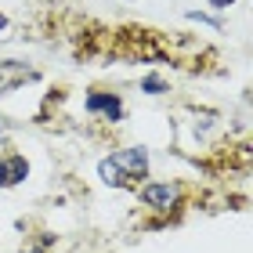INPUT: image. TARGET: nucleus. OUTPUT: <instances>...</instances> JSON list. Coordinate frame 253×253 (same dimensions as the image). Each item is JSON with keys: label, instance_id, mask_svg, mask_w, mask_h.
<instances>
[{"label": "nucleus", "instance_id": "f257e3e1", "mask_svg": "<svg viewBox=\"0 0 253 253\" xmlns=\"http://www.w3.org/2000/svg\"><path fill=\"white\" fill-rule=\"evenodd\" d=\"M145 206H152V210H170V206L181 203V185H170V181H148V185L137 188Z\"/></svg>", "mask_w": 253, "mask_h": 253}, {"label": "nucleus", "instance_id": "f03ea898", "mask_svg": "<svg viewBox=\"0 0 253 253\" xmlns=\"http://www.w3.org/2000/svg\"><path fill=\"white\" fill-rule=\"evenodd\" d=\"M109 159H112V167L126 177V185H130L134 177H145L148 174V152H145V148H123V152L109 156Z\"/></svg>", "mask_w": 253, "mask_h": 253}, {"label": "nucleus", "instance_id": "7ed1b4c3", "mask_svg": "<svg viewBox=\"0 0 253 253\" xmlns=\"http://www.w3.org/2000/svg\"><path fill=\"white\" fill-rule=\"evenodd\" d=\"M26 80H37V73L26 65V62H0V98L18 90Z\"/></svg>", "mask_w": 253, "mask_h": 253}, {"label": "nucleus", "instance_id": "20e7f679", "mask_svg": "<svg viewBox=\"0 0 253 253\" xmlns=\"http://www.w3.org/2000/svg\"><path fill=\"white\" fill-rule=\"evenodd\" d=\"M26 177H29L26 156H7V159H0V188H15V185H22Z\"/></svg>", "mask_w": 253, "mask_h": 253}, {"label": "nucleus", "instance_id": "39448f33", "mask_svg": "<svg viewBox=\"0 0 253 253\" xmlns=\"http://www.w3.org/2000/svg\"><path fill=\"white\" fill-rule=\"evenodd\" d=\"M84 109L87 112H105L109 120H120L123 116V105H120V98L116 94H87V101H84Z\"/></svg>", "mask_w": 253, "mask_h": 253}, {"label": "nucleus", "instance_id": "423d86ee", "mask_svg": "<svg viewBox=\"0 0 253 253\" xmlns=\"http://www.w3.org/2000/svg\"><path fill=\"white\" fill-rule=\"evenodd\" d=\"M98 174H101V181H105V185H112V188H123V185H126V177L120 174L116 167H112V159H101V163H98Z\"/></svg>", "mask_w": 253, "mask_h": 253}, {"label": "nucleus", "instance_id": "0eeeda50", "mask_svg": "<svg viewBox=\"0 0 253 253\" xmlns=\"http://www.w3.org/2000/svg\"><path fill=\"white\" fill-rule=\"evenodd\" d=\"M145 94H163L167 84H163V76H145V84H141Z\"/></svg>", "mask_w": 253, "mask_h": 253}, {"label": "nucleus", "instance_id": "6e6552de", "mask_svg": "<svg viewBox=\"0 0 253 253\" xmlns=\"http://www.w3.org/2000/svg\"><path fill=\"white\" fill-rule=\"evenodd\" d=\"M47 246H51V239H40V243H33V246H22L18 253H47Z\"/></svg>", "mask_w": 253, "mask_h": 253}, {"label": "nucleus", "instance_id": "1a4fd4ad", "mask_svg": "<svg viewBox=\"0 0 253 253\" xmlns=\"http://www.w3.org/2000/svg\"><path fill=\"white\" fill-rule=\"evenodd\" d=\"M232 4H235V0H210L213 11H224V7H232Z\"/></svg>", "mask_w": 253, "mask_h": 253}, {"label": "nucleus", "instance_id": "9d476101", "mask_svg": "<svg viewBox=\"0 0 253 253\" xmlns=\"http://www.w3.org/2000/svg\"><path fill=\"white\" fill-rule=\"evenodd\" d=\"M11 126H15V123H11L7 116H0V134H4V130H11Z\"/></svg>", "mask_w": 253, "mask_h": 253}, {"label": "nucleus", "instance_id": "9b49d317", "mask_svg": "<svg viewBox=\"0 0 253 253\" xmlns=\"http://www.w3.org/2000/svg\"><path fill=\"white\" fill-rule=\"evenodd\" d=\"M4 29H7V18H4V15H0V33H4Z\"/></svg>", "mask_w": 253, "mask_h": 253}]
</instances>
